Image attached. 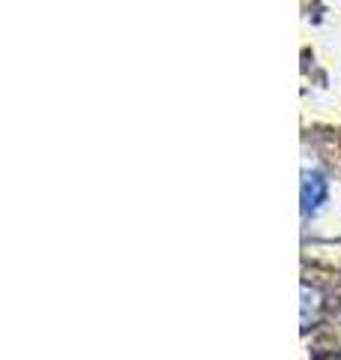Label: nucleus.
Returning a JSON list of instances; mask_svg holds the SVG:
<instances>
[{"label":"nucleus","mask_w":341,"mask_h":360,"mask_svg":"<svg viewBox=\"0 0 341 360\" xmlns=\"http://www.w3.org/2000/svg\"><path fill=\"white\" fill-rule=\"evenodd\" d=\"M326 201V180L317 172L302 174V213H314Z\"/></svg>","instance_id":"obj_1"}]
</instances>
